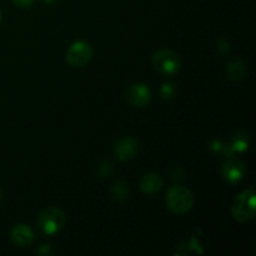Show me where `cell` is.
Returning a JSON list of instances; mask_svg holds the SVG:
<instances>
[{
	"label": "cell",
	"instance_id": "4",
	"mask_svg": "<svg viewBox=\"0 0 256 256\" xmlns=\"http://www.w3.org/2000/svg\"><path fill=\"white\" fill-rule=\"evenodd\" d=\"M152 66L162 75H174L182 68V60L179 55L169 49H162L152 55Z\"/></svg>",
	"mask_w": 256,
	"mask_h": 256
},
{
	"label": "cell",
	"instance_id": "10",
	"mask_svg": "<svg viewBox=\"0 0 256 256\" xmlns=\"http://www.w3.org/2000/svg\"><path fill=\"white\" fill-rule=\"evenodd\" d=\"M162 185H164V179L158 172H148V174L142 175L139 182V186L142 192L150 195L160 192Z\"/></svg>",
	"mask_w": 256,
	"mask_h": 256
},
{
	"label": "cell",
	"instance_id": "15",
	"mask_svg": "<svg viewBox=\"0 0 256 256\" xmlns=\"http://www.w3.org/2000/svg\"><path fill=\"white\" fill-rule=\"evenodd\" d=\"M0 22H2V10H0Z\"/></svg>",
	"mask_w": 256,
	"mask_h": 256
},
{
	"label": "cell",
	"instance_id": "11",
	"mask_svg": "<svg viewBox=\"0 0 256 256\" xmlns=\"http://www.w3.org/2000/svg\"><path fill=\"white\" fill-rule=\"evenodd\" d=\"M226 72L230 79L234 80V82H240L246 75V68L242 60H236V62H232V64H229Z\"/></svg>",
	"mask_w": 256,
	"mask_h": 256
},
{
	"label": "cell",
	"instance_id": "12",
	"mask_svg": "<svg viewBox=\"0 0 256 256\" xmlns=\"http://www.w3.org/2000/svg\"><path fill=\"white\" fill-rule=\"evenodd\" d=\"M112 194L118 200L126 199L129 195V190H128V185L124 182H115L112 185Z\"/></svg>",
	"mask_w": 256,
	"mask_h": 256
},
{
	"label": "cell",
	"instance_id": "14",
	"mask_svg": "<svg viewBox=\"0 0 256 256\" xmlns=\"http://www.w3.org/2000/svg\"><path fill=\"white\" fill-rule=\"evenodd\" d=\"M12 4L19 8H30L34 4L35 0H12Z\"/></svg>",
	"mask_w": 256,
	"mask_h": 256
},
{
	"label": "cell",
	"instance_id": "3",
	"mask_svg": "<svg viewBox=\"0 0 256 256\" xmlns=\"http://www.w3.org/2000/svg\"><path fill=\"white\" fill-rule=\"evenodd\" d=\"M38 228L46 235H54L62 232L66 224L64 212L58 208H46L38 215Z\"/></svg>",
	"mask_w": 256,
	"mask_h": 256
},
{
	"label": "cell",
	"instance_id": "6",
	"mask_svg": "<svg viewBox=\"0 0 256 256\" xmlns=\"http://www.w3.org/2000/svg\"><path fill=\"white\" fill-rule=\"evenodd\" d=\"M125 98L130 105L135 108H145L152 100L150 89L144 84H132L125 92Z\"/></svg>",
	"mask_w": 256,
	"mask_h": 256
},
{
	"label": "cell",
	"instance_id": "13",
	"mask_svg": "<svg viewBox=\"0 0 256 256\" xmlns=\"http://www.w3.org/2000/svg\"><path fill=\"white\" fill-rule=\"evenodd\" d=\"M174 92H175V89H174V88H172V85H170V84H164V85H162V95L164 98L172 96V95H174Z\"/></svg>",
	"mask_w": 256,
	"mask_h": 256
},
{
	"label": "cell",
	"instance_id": "5",
	"mask_svg": "<svg viewBox=\"0 0 256 256\" xmlns=\"http://www.w3.org/2000/svg\"><path fill=\"white\" fill-rule=\"evenodd\" d=\"M92 56V46L86 42H75L66 52L68 64L74 68H82L90 62Z\"/></svg>",
	"mask_w": 256,
	"mask_h": 256
},
{
	"label": "cell",
	"instance_id": "7",
	"mask_svg": "<svg viewBox=\"0 0 256 256\" xmlns=\"http://www.w3.org/2000/svg\"><path fill=\"white\" fill-rule=\"evenodd\" d=\"M138 152V142L132 136H124L116 142L114 154L120 162H129L134 159Z\"/></svg>",
	"mask_w": 256,
	"mask_h": 256
},
{
	"label": "cell",
	"instance_id": "1",
	"mask_svg": "<svg viewBox=\"0 0 256 256\" xmlns=\"http://www.w3.org/2000/svg\"><path fill=\"white\" fill-rule=\"evenodd\" d=\"M256 212V192L254 188L244 190L234 199L232 215L236 222H248L254 219Z\"/></svg>",
	"mask_w": 256,
	"mask_h": 256
},
{
	"label": "cell",
	"instance_id": "9",
	"mask_svg": "<svg viewBox=\"0 0 256 256\" xmlns=\"http://www.w3.org/2000/svg\"><path fill=\"white\" fill-rule=\"evenodd\" d=\"M10 240H12V244L16 245V246H29L32 242V240H34V232H32V228H30L29 225H14L12 232H10Z\"/></svg>",
	"mask_w": 256,
	"mask_h": 256
},
{
	"label": "cell",
	"instance_id": "2",
	"mask_svg": "<svg viewBox=\"0 0 256 256\" xmlns=\"http://www.w3.org/2000/svg\"><path fill=\"white\" fill-rule=\"evenodd\" d=\"M195 202L194 194L186 186H172L166 192V206L172 212L178 215L185 214L192 208Z\"/></svg>",
	"mask_w": 256,
	"mask_h": 256
},
{
	"label": "cell",
	"instance_id": "8",
	"mask_svg": "<svg viewBox=\"0 0 256 256\" xmlns=\"http://www.w3.org/2000/svg\"><path fill=\"white\" fill-rule=\"evenodd\" d=\"M222 176L230 184H236L245 174V164L239 159H229L222 164Z\"/></svg>",
	"mask_w": 256,
	"mask_h": 256
}]
</instances>
